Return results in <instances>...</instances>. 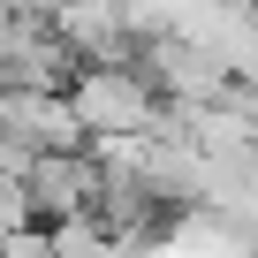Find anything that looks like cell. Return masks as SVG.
Returning a JSON list of instances; mask_svg holds the SVG:
<instances>
[{
  "label": "cell",
  "mask_w": 258,
  "mask_h": 258,
  "mask_svg": "<svg viewBox=\"0 0 258 258\" xmlns=\"http://www.w3.org/2000/svg\"><path fill=\"white\" fill-rule=\"evenodd\" d=\"M31 220H38V198H31V182L0 167V235H8V228H31Z\"/></svg>",
  "instance_id": "obj_4"
},
{
  "label": "cell",
  "mask_w": 258,
  "mask_h": 258,
  "mask_svg": "<svg viewBox=\"0 0 258 258\" xmlns=\"http://www.w3.org/2000/svg\"><path fill=\"white\" fill-rule=\"evenodd\" d=\"M0 258H53V220L46 228L38 220L31 228H8V235H0Z\"/></svg>",
  "instance_id": "obj_5"
},
{
  "label": "cell",
  "mask_w": 258,
  "mask_h": 258,
  "mask_svg": "<svg viewBox=\"0 0 258 258\" xmlns=\"http://www.w3.org/2000/svg\"><path fill=\"white\" fill-rule=\"evenodd\" d=\"M99 152L91 145H69V152H38L31 167V198H38V220H69V213H99Z\"/></svg>",
  "instance_id": "obj_3"
},
{
  "label": "cell",
  "mask_w": 258,
  "mask_h": 258,
  "mask_svg": "<svg viewBox=\"0 0 258 258\" xmlns=\"http://www.w3.org/2000/svg\"><path fill=\"white\" fill-rule=\"evenodd\" d=\"M137 69L167 91V99H220L228 84H235V69L205 46V38H190V31H152L145 38V53H137Z\"/></svg>",
  "instance_id": "obj_2"
},
{
  "label": "cell",
  "mask_w": 258,
  "mask_h": 258,
  "mask_svg": "<svg viewBox=\"0 0 258 258\" xmlns=\"http://www.w3.org/2000/svg\"><path fill=\"white\" fill-rule=\"evenodd\" d=\"M69 99L91 137H137V129H160V114H167V91L137 61H84Z\"/></svg>",
  "instance_id": "obj_1"
}]
</instances>
